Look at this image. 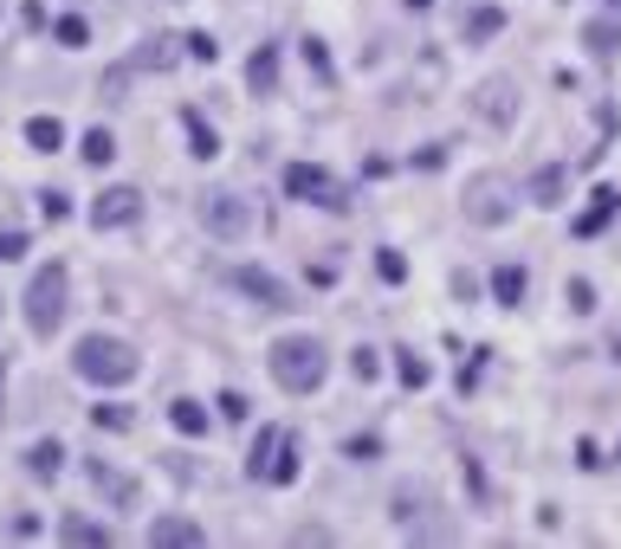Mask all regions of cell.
Instances as JSON below:
<instances>
[{"label": "cell", "mask_w": 621, "mask_h": 549, "mask_svg": "<svg viewBox=\"0 0 621 549\" xmlns=\"http://www.w3.org/2000/svg\"><path fill=\"white\" fill-rule=\"evenodd\" d=\"M0 388H7V368H0Z\"/></svg>", "instance_id": "obj_35"}, {"label": "cell", "mask_w": 621, "mask_h": 549, "mask_svg": "<svg viewBox=\"0 0 621 549\" xmlns=\"http://www.w3.org/2000/svg\"><path fill=\"white\" fill-rule=\"evenodd\" d=\"M524 285H531L524 265H499V272H492V297H499V304H524Z\"/></svg>", "instance_id": "obj_14"}, {"label": "cell", "mask_w": 621, "mask_h": 549, "mask_svg": "<svg viewBox=\"0 0 621 549\" xmlns=\"http://www.w3.org/2000/svg\"><path fill=\"white\" fill-rule=\"evenodd\" d=\"M583 45L595 52V59H609V52L621 45V27H615V20H589V27H583Z\"/></svg>", "instance_id": "obj_18"}, {"label": "cell", "mask_w": 621, "mask_h": 549, "mask_svg": "<svg viewBox=\"0 0 621 549\" xmlns=\"http://www.w3.org/2000/svg\"><path fill=\"white\" fill-rule=\"evenodd\" d=\"M286 187H292L298 201H318V207H343V187L330 182L324 169H311V162H292V169H286Z\"/></svg>", "instance_id": "obj_7"}, {"label": "cell", "mask_w": 621, "mask_h": 549, "mask_svg": "<svg viewBox=\"0 0 621 549\" xmlns=\"http://www.w3.org/2000/svg\"><path fill=\"white\" fill-rule=\"evenodd\" d=\"M91 478H98V491H110L117 505H130V498H137V485H130V478H117V472H110V466H104V459L91 466Z\"/></svg>", "instance_id": "obj_22"}, {"label": "cell", "mask_w": 621, "mask_h": 549, "mask_svg": "<svg viewBox=\"0 0 621 549\" xmlns=\"http://www.w3.org/2000/svg\"><path fill=\"white\" fill-rule=\"evenodd\" d=\"M479 110H485L492 123H512V84H505V78H492V84L479 91Z\"/></svg>", "instance_id": "obj_15"}, {"label": "cell", "mask_w": 621, "mask_h": 549, "mask_svg": "<svg viewBox=\"0 0 621 549\" xmlns=\"http://www.w3.org/2000/svg\"><path fill=\"white\" fill-rule=\"evenodd\" d=\"M247 84H253L259 98H272V91H279V52H272V45H259V52H253V65H247Z\"/></svg>", "instance_id": "obj_12"}, {"label": "cell", "mask_w": 621, "mask_h": 549, "mask_svg": "<svg viewBox=\"0 0 621 549\" xmlns=\"http://www.w3.org/2000/svg\"><path fill=\"white\" fill-rule=\"evenodd\" d=\"M78 155H84L91 169H104L110 155H117V136H110V130H91V136H84V149H78Z\"/></svg>", "instance_id": "obj_23"}, {"label": "cell", "mask_w": 621, "mask_h": 549, "mask_svg": "<svg viewBox=\"0 0 621 549\" xmlns=\"http://www.w3.org/2000/svg\"><path fill=\"white\" fill-rule=\"evenodd\" d=\"M91 420L110 427V434H123V427H130V407H91Z\"/></svg>", "instance_id": "obj_26"}, {"label": "cell", "mask_w": 621, "mask_h": 549, "mask_svg": "<svg viewBox=\"0 0 621 549\" xmlns=\"http://www.w3.org/2000/svg\"><path fill=\"white\" fill-rule=\"evenodd\" d=\"M408 7H434V0H408Z\"/></svg>", "instance_id": "obj_34"}, {"label": "cell", "mask_w": 621, "mask_h": 549, "mask_svg": "<svg viewBox=\"0 0 621 549\" xmlns=\"http://www.w3.org/2000/svg\"><path fill=\"white\" fill-rule=\"evenodd\" d=\"M143 214V194L137 187H104L98 201H91V226L104 233V226H130V220Z\"/></svg>", "instance_id": "obj_8"}, {"label": "cell", "mask_w": 621, "mask_h": 549, "mask_svg": "<svg viewBox=\"0 0 621 549\" xmlns=\"http://www.w3.org/2000/svg\"><path fill=\"white\" fill-rule=\"evenodd\" d=\"M52 33H59V45H84V20H78V13H66Z\"/></svg>", "instance_id": "obj_28"}, {"label": "cell", "mask_w": 621, "mask_h": 549, "mask_svg": "<svg viewBox=\"0 0 621 549\" xmlns=\"http://www.w3.org/2000/svg\"><path fill=\"white\" fill-rule=\"evenodd\" d=\"M59 537H66V543H98V549H110V530L84 523V517H66V523H59Z\"/></svg>", "instance_id": "obj_20"}, {"label": "cell", "mask_w": 621, "mask_h": 549, "mask_svg": "<svg viewBox=\"0 0 621 549\" xmlns=\"http://www.w3.org/2000/svg\"><path fill=\"white\" fill-rule=\"evenodd\" d=\"M350 375H357V382H375V375H382L375 349H357V356H350Z\"/></svg>", "instance_id": "obj_27"}, {"label": "cell", "mask_w": 621, "mask_h": 549, "mask_svg": "<svg viewBox=\"0 0 621 549\" xmlns=\"http://www.w3.org/2000/svg\"><path fill=\"white\" fill-rule=\"evenodd\" d=\"M201 543H208V530L188 523V517H156L149 523V549H201Z\"/></svg>", "instance_id": "obj_10"}, {"label": "cell", "mask_w": 621, "mask_h": 549, "mask_svg": "<svg viewBox=\"0 0 621 549\" xmlns=\"http://www.w3.org/2000/svg\"><path fill=\"white\" fill-rule=\"evenodd\" d=\"M492 33H505V13H499V7H473V13L460 20V39H467V45H479V39H492Z\"/></svg>", "instance_id": "obj_11"}, {"label": "cell", "mask_w": 621, "mask_h": 549, "mask_svg": "<svg viewBox=\"0 0 621 549\" xmlns=\"http://www.w3.org/2000/svg\"><path fill=\"white\" fill-rule=\"evenodd\" d=\"M531 194H538V207H557V194H563V175H557V169H544V175L531 182Z\"/></svg>", "instance_id": "obj_24"}, {"label": "cell", "mask_w": 621, "mask_h": 549, "mask_svg": "<svg viewBox=\"0 0 621 549\" xmlns=\"http://www.w3.org/2000/svg\"><path fill=\"white\" fill-rule=\"evenodd\" d=\"M233 285L253 297L259 311H292V292H286L272 272H259V265H240V272H233Z\"/></svg>", "instance_id": "obj_9"}, {"label": "cell", "mask_w": 621, "mask_h": 549, "mask_svg": "<svg viewBox=\"0 0 621 549\" xmlns=\"http://www.w3.org/2000/svg\"><path fill=\"white\" fill-rule=\"evenodd\" d=\"M169 420H176V434H188V439L208 434V407H201V401H176V407H169Z\"/></svg>", "instance_id": "obj_17"}, {"label": "cell", "mask_w": 621, "mask_h": 549, "mask_svg": "<svg viewBox=\"0 0 621 549\" xmlns=\"http://www.w3.org/2000/svg\"><path fill=\"white\" fill-rule=\"evenodd\" d=\"M402 382L408 388H428V363H421V356H402Z\"/></svg>", "instance_id": "obj_29"}, {"label": "cell", "mask_w": 621, "mask_h": 549, "mask_svg": "<svg viewBox=\"0 0 621 549\" xmlns=\"http://www.w3.org/2000/svg\"><path fill=\"white\" fill-rule=\"evenodd\" d=\"M188 52H194V59H208V65H214V52H220V45H214V39H208V33H194V39H188Z\"/></svg>", "instance_id": "obj_32"}, {"label": "cell", "mask_w": 621, "mask_h": 549, "mask_svg": "<svg viewBox=\"0 0 621 549\" xmlns=\"http://www.w3.org/2000/svg\"><path fill=\"white\" fill-rule=\"evenodd\" d=\"M602 7H621V0H602Z\"/></svg>", "instance_id": "obj_36"}, {"label": "cell", "mask_w": 621, "mask_h": 549, "mask_svg": "<svg viewBox=\"0 0 621 549\" xmlns=\"http://www.w3.org/2000/svg\"><path fill=\"white\" fill-rule=\"evenodd\" d=\"M253 478H266V485H292L298 478V439L286 434V427H266V434L253 439Z\"/></svg>", "instance_id": "obj_4"}, {"label": "cell", "mask_w": 621, "mask_h": 549, "mask_svg": "<svg viewBox=\"0 0 621 549\" xmlns=\"http://www.w3.org/2000/svg\"><path fill=\"white\" fill-rule=\"evenodd\" d=\"M59 466H66V446H59V439H39L33 453H27V472L33 478H59Z\"/></svg>", "instance_id": "obj_13"}, {"label": "cell", "mask_w": 621, "mask_h": 549, "mask_svg": "<svg viewBox=\"0 0 621 549\" xmlns=\"http://www.w3.org/2000/svg\"><path fill=\"white\" fill-rule=\"evenodd\" d=\"M615 207H621V194H615V187H602V194H595V207L577 220V233H602V220L615 214Z\"/></svg>", "instance_id": "obj_19"}, {"label": "cell", "mask_w": 621, "mask_h": 549, "mask_svg": "<svg viewBox=\"0 0 621 549\" xmlns=\"http://www.w3.org/2000/svg\"><path fill=\"white\" fill-rule=\"evenodd\" d=\"M512 214H518V187L505 182V175H473V182H467V220L505 226Z\"/></svg>", "instance_id": "obj_5"}, {"label": "cell", "mask_w": 621, "mask_h": 549, "mask_svg": "<svg viewBox=\"0 0 621 549\" xmlns=\"http://www.w3.org/2000/svg\"><path fill=\"white\" fill-rule=\"evenodd\" d=\"M188 143H194V155H201V162H214V155H220V136L201 123V116H194V110H188Z\"/></svg>", "instance_id": "obj_21"}, {"label": "cell", "mask_w": 621, "mask_h": 549, "mask_svg": "<svg viewBox=\"0 0 621 549\" xmlns=\"http://www.w3.org/2000/svg\"><path fill=\"white\" fill-rule=\"evenodd\" d=\"M66 297H72L66 265H39L33 285H27V329H33V336H59V324H66Z\"/></svg>", "instance_id": "obj_3"}, {"label": "cell", "mask_w": 621, "mask_h": 549, "mask_svg": "<svg viewBox=\"0 0 621 549\" xmlns=\"http://www.w3.org/2000/svg\"><path fill=\"white\" fill-rule=\"evenodd\" d=\"M72 368L91 382V388H123V382H137L143 356H137L123 336H104V329H98V336H84L72 349Z\"/></svg>", "instance_id": "obj_2"}, {"label": "cell", "mask_w": 621, "mask_h": 549, "mask_svg": "<svg viewBox=\"0 0 621 549\" xmlns=\"http://www.w3.org/2000/svg\"><path fill=\"white\" fill-rule=\"evenodd\" d=\"M201 226H208L214 240L233 246V240H247V233H253V201H247V194H233V187H220V194L201 201Z\"/></svg>", "instance_id": "obj_6"}, {"label": "cell", "mask_w": 621, "mask_h": 549, "mask_svg": "<svg viewBox=\"0 0 621 549\" xmlns=\"http://www.w3.org/2000/svg\"><path fill=\"white\" fill-rule=\"evenodd\" d=\"M27 253V240H20V233H7V240H0V258H20Z\"/></svg>", "instance_id": "obj_33"}, {"label": "cell", "mask_w": 621, "mask_h": 549, "mask_svg": "<svg viewBox=\"0 0 621 549\" xmlns=\"http://www.w3.org/2000/svg\"><path fill=\"white\" fill-rule=\"evenodd\" d=\"M27 143L52 155V149L66 143V123H59V116H27Z\"/></svg>", "instance_id": "obj_16"}, {"label": "cell", "mask_w": 621, "mask_h": 549, "mask_svg": "<svg viewBox=\"0 0 621 549\" xmlns=\"http://www.w3.org/2000/svg\"><path fill=\"white\" fill-rule=\"evenodd\" d=\"M563 304H570V311H595V292H589V278H570V285H563Z\"/></svg>", "instance_id": "obj_25"}, {"label": "cell", "mask_w": 621, "mask_h": 549, "mask_svg": "<svg viewBox=\"0 0 621 549\" xmlns=\"http://www.w3.org/2000/svg\"><path fill=\"white\" fill-rule=\"evenodd\" d=\"M266 363H272V382L279 388H292V395H318L330 375V356L318 336H279L272 349H266Z\"/></svg>", "instance_id": "obj_1"}, {"label": "cell", "mask_w": 621, "mask_h": 549, "mask_svg": "<svg viewBox=\"0 0 621 549\" xmlns=\"http://www.w3.org/2000/svg\"><path fill=\"white\" fill-rule=\"evenodd\" d=\"M382 278H389V285H402V278H408V258L402 253H382Z\"/></svg>", "instance_id": "obj_30"}, {"label": "cell", "mask_w": 621, "mask_h": 549, "mask_svg": "<svg viewBox=\"0 0 621 549\" xmlns=\"http://www.w3.org/2000/svg\"><path fill=\"white\" fill-rule=\"evenodd\" d=\"M39 201H46V220H66V214H72V201H66L59 187H52V194H39Z\"/></svg>", "instance_id": "obj_31"}]
</instances>
